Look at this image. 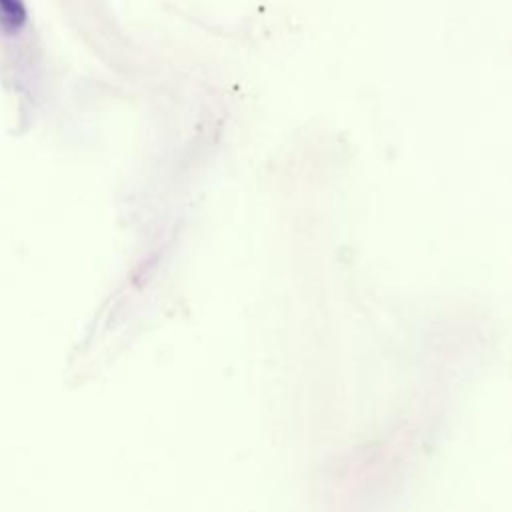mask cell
Instances as JSON below:
<instances>
[{
    "label": "cell",
    "mask_w": 512,
    "mask_h": 512,
    "mask_svg": "<svg viewBox=\"0 0 512 512\" xmlns=\"http://www.w3.org/2000/svg\"><path fill=\"white\" fill-rule=\"evenodd\" d=\"M26 20V10L20 0H0V26L14 30Z\"/></svg>",
    "instance_id": "obj_1"
}]
</instances>
